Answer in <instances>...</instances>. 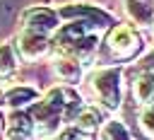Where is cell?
Listing matches in <instances>:
<instances>
[{
    "label": "cell",
    "mask_w": 154,
    "mask_h": 140,
    "mask_svg": "<svg viewBox=\"0 0 154 140\" xmlns=\"http://www.w3.org/2000/svg\"><path fill=\"white\" fill-rule=\"evenodd\" d=\"M132 87H135V97H137V101L152 106V101H154V75H152V72H142V75L135 80Z\"/></svg>",
    "instance_id": "5b68a950"
},
{
    "label": "cell",
    "mask_w": 154,
    "mask_h": 140,
    "mask_svg": "<svg viewBox=\"0 0 154 140\" xmlns=\"http://www.w3.org/2000/svg\"><path fill=\"white\" fill-rule=\"evenodd\" d=\"M108 48H111L116 56H120V58H130V56L137 53L140 39H137V34H135L132 27L120 24V27H116V29L108 34Z\"/></svg>",
    "instance_id": "7a4b0ae2"
},
{
    "label": "cell",
    "mask_w": 154,
    "mask_h": 140,
    "mask_svg": "<svg viewBox=\"0 0 154 140\" xmlns=\"http://www.w3.org/2000/svg\"><path fill=\"white\" fill-rule=\"evenodd\" d=\"M55 72L67 82H77L79 80V63L77 60H55Z\"/></svg>",
    "instance_id": "52a82bcc"
},
{
    "label": "cell",
    "mask_w": 154,
    "mask_h": 140,
    "mask_svg": "<svg viewBox=\"0 0 154 140\" xmlns=\"http://www.w3.org/2000/svg\"><path fill=\"white\" fill-rule=\"evenodd\" d=\"M34 97H36L34 89H29V87H14L12 92H7L5 101H7L10 106H22V104H29Z\"/></svg>",
    "instance_id": "ba28073f"
},
{
    "label": "cell",
    "mask_w": 154,
    "mask_h": 140,
    "mask_svg": "<svg viewBox=\"0 0 154 140\" xmlns=\"http://www.w3.org/2000/svg\"><path fill=\"white\" fill-rule=\"evenodd\" d=\"M103 140H130V135H128V130H125L123 123L111 121V123L103 126Z\"/></svg>",
    "instance_id": "9c48e42d"
},
{
    "label": "cell",
    "mask_w": 154,
    "mask_h": 140,
    "mask_svg": "<svg viewBox=\"0 0 154 140\" xmlns=\"http://www.w3.org/2000/svg\"><path fill=\"white\" fill-rule=\"evenodd\" d=\"M77 126L82 128V130H96L99 128V113H96V109H84L82 113H79V118H77Z\"/></svg>",
    "instance_id": "30bf717a"
},
{
    "label": "cell",
    "mask_w": 154,
    "mask_h": 140,
    "mask_svg": "<svg viewBox=\"0 0 154 140\" xmlns=\"http://www.w3.org/2000/svg\"><path fill=\"white\" fill-rule=\"evenodd\" d=\"M19 51L24 58H38L48 51V39L46 34H38V31H26L19 36Z\"/></svg>",
    "instance_id": "277c9868"
},
{
    "label": "cell",
    "mask_w": 154,
    "mask_h": 140,
    "mask_svg": "<svg viewBox=\"0 0 154 140\" xmlns=\"http://www.w3.org/2000/svg\"><path fill=\"white\" fill-rule=\"evenodd\" d=\"M0 128H2V123H0Z\"/></svg>",
    "instance_id": "4fadbf2b"
},
{
    "label": "cell",
    "mask_w": 154,
    "mask_h": 140,
    "mask_svg": "<svg viewBox=\"0 0 154 140\" xmlns=\"http://www.w3.org/2000/svg\"><path fill=\"white\" fill-rule=\"evenodd\" d=\"M118 68H106V70H99L91 80L94 84V92L99 94V99L108 106V109H116L118 101H120V84H118Z\"/></svg>",
    "instance_id": "6da1fadb"
},
{
    "label": "cell",
    "mask_w": 154,
    "mask_h": 140,
    "mask_svg": "<svg viewBox=\"0 0 154 140\" xmlns=\"http://www.w3.org/2000/svg\"><path fill=\"white\" fill-rule=\"evenodd\" d=\"M17 68V58H14V51L10 43H0V77L5 75H12Z\"/></svg>",
    "instance_id": "8992f818"
},
{
    "label": "cell",
    "mask_w": 154,
    "mask_h": 140,
    "mask_svg": "<svg viewBox=\"0 0 154 140\" xmlns=\"http://www.w3.org/2000/svg\"><path fill=\"white\" fill-rule=\"evenodd\" d=\"M0 101H2V94H0Z\"/></svg>",
    "instance_id": "7c38bea8"
},
{
    "label": "cell",
    "mask_w": 154,
    "mask_h": 140,
    "mask_svg": "<svg viewBox=\"0 0 154 140\" xmlns=\"http://www.w3.org/2000/svg\"><path fill=\"white\" fill-rule=\"evenodd\" d=\"M140 126H142V130H144L149 138H154V106H147V109L140 113Z\"/></svg>",
    "instance_id": "8fae6325"
},
{
    "label": "cell",
    "mask_w": 154,
    "mask_h": 140,
    "mask_svg": "<svg viewBox=\"0 0 154 140\" xmlns=\"http://www.w3.org/2000/svg\"><path fill=\"white\" fill-rule=\"evenodd\" d=\"M22 22H26L24 27H29V31H38V34H46V31H53L58 27V17L55 12L46 10V7H31L24 12Z\"/></svg>",
    "instance_id": "3957f363"
}]
</instances>
